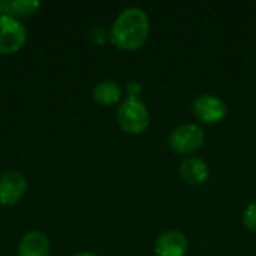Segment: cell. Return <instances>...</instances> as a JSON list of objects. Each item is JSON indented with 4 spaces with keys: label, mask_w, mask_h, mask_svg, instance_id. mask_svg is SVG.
I'll return each mask as SVG.
<instances>
[{
    "label": "cell",
    "mask_w": 256,
    "mask_h": 256,
    "mask_svg": "<svg viewBox=\"0 0 256 256\" xmlns=\"http://www.w3.org/2000/svg\"><path fill=\"white\" fill-rule=\"evenodd\" d=\"M93 98L100 105H114L122 98V87L112 80L100 81L93 90Z\"/></svg>",
    "instance_id": "30bf717a"
},
{
    "label": "cell",
    "mask_w": 256,
    "mask_h": 256,
    "mask_svg": "<svg viewBox=\"0 0 256 256\" xmlns=\"http://www.w3.org/2000/svg\"><path fill=\"white\" fill-rule=\"evenodd\" d=\"M27 40L26 27L9 15L0 16V54L8 56L20 51Z\"/></svg>",
    "instance_id": "277c9868"
},
{
    "label": "cell",
    "mask_w": 256,
    "mask_h": 256,
    "mask_svg": "<svg viewBox=\"0 0 256 256\" xmlns=\"http://www.w3.org/2000/svg\"><path fill=\"white\" fill-rule=\"evenodd\" d=\"M126 92H128V96L130 98H138L142 92V86L138 82V81H130L128 86H126Z\"/></svg>",
    "instance_id": "5bb4252c"
},
{
    "label": "cell",
    "mask_w": 256,
    "mask_h": 256,
    "mask_svg": "<svg viewBox=\"0 0 256 256\" xmlns=\"http://www.w3.org/2000/svg\"><path fill=\"white\" fill-rule=\"evenodd\" d=\"M204 130L201 126L186 123L176 128L168 138L170 147L180 154H192L198 152L204 144Z\"/></svg>",
    "instance_id": "3957f363"
},
{
    "label": "cell",
    "mask_w": 256,
    "mask_h": 256,
    "mask_svg": "<svg viewBox=\"0 0 256 256\" xmlns=\"http://www.w3.org/2000/svg\"><path fill=\"white\" fill-rule=\"evenodd\" d=\"M3 3H4V15H9L12 18L32 16L40 8V3L33 0H8Z\"/></svg>",
    "instance_id": "8fae6325"
},
{
    "label": "cell",
    "mask_w": 256,
    "mask_h": 256,
    "mask_svg": "<svg viewBox=\"0 0 256 256\" xmlns=\"http://www.w3.org/2000/svg\"><path fill=\"white\" fill-rule=\"evenodd\" d=\"M18 256H50V242L38 231L26 234L18 244Z\"/></svg>",
    "instance_id": "9c48e42d"
},
{
    "label": "cell",
    "mask_w": 256,
    "mask_h": 256,
    "mask_svg": "<svg viewBox=\"0 0 256 256\" xmlns=\"http://www.w3.org/2000/svg\"><path fill=\"white\" fill-rule=\"evenodd\" d=\"M150 32L147 14L141 8H128L116 18L110 38L118 50L134 51L141 48Z\"/></svg>",
    "instance_id": "6da1fadb"
},
{
    "label": "cell",
    "mask_w": 256,
    "mask_h": 256,
    "mask_svg": "<svg viewBox=\"0 0 256 256\" xmlns=\"http://www.w3.org/2000/svg\"><path fill=\"white\" fill-rule=\"evenodd\" d=\"M243 224L249 231L256 232V201L250 202L243 212Z\"/></svg>",
    "instance_id": "7c38bea8"
},
{
    "label": "cell",
    "mask_w": 256,
    "mask_h": 256,
    "mask_svg": "<svg viewBox=\"0 0 256 256\" xmlns=\"http://www.w3.org/2000/svg\"><path fill=\"white\" fill-rule=\"evenodd\" d=\"M180 176L189 184H202L210 177V168L204 159L188 156L180 162Z\"/></svg>",
    "instance_id": "ba28073f"
},
{
    "label": "cell",
    "mask_w": 256,
    "mask_h": 256,
    "mask_svg": "<svg viewBox=\"0 0 256 256\" xmlns=\"http://www.w3.org/2000/svg\"><path fill=\"white\" fill-rule=\"evenodd\" d=\"M194 114L204 123L222 122L228 112L226 104L214 94H201L194 100Z\"/></svg>",
    "instance_id": "5b68a950"
},
{
    "label": "cell",
    "mask_w": 256,
    "mask_h": 256,
    "mask_svg": "<svg viewBox=\"0 0 256 256\" xmlns=\"http://www.w3.org/2000/svg\"><path fill=\"white\" fill-rule=\"evenodd\" d=\"M74 256H98V255L90 254V252H80V254H76V255H74Z\"/></svg>",
    "instance_id": "9a60e30c"
},
{
    "label": "cell",
    "mask_w": 256,
    "mask_h": 256,
    "mask_svg": "<svg viewBox=\"0 0 256 256\" xmlns=\"http://www.w3.org/2000/svg\"><path fill=\"white\" fill-rule=\"evenodd\" d=\"M88 39H90L93 44L100 45V44H104V42L108 39V32H106L105 27H102V26H94V27H92L90 32H88Z\"/></svg>",
    "instance_id": "4fadbf2b"
},
{
    "label": "cell",
    "mask_w": 256,
    "mask_h": 256,
    "mask_svg": "<svg viewBox=\"0 0 256 256\" xmlns=\"http://www.w3.org/2000/svg\"><path fill=\"white\" fill-rule=\"evenodd\" d=\"M2 15H4V3H3V0H0V16Z\"/></svg>",
    "instance_id": "2e32d148"
},
{
    "label": "cell",
    "mask_w": 256,
    "mask_h": 256,
    "mask_svg": "<svg viewBox=\"0 0 256 256\" xmlns=\"http://www.w3.org/2000/svg\"><path fill=\"white\" fill-rule=\"evenodd\" d=\"M27 189L26 177L18 171H6L0 177V204L15 206Z\"/></svg>",
    "instance_id": "8992f818"
},
{
    "label": "cell",
    "mask_w": 256,
    "mask_h": 256,
    "mask_svg": "<svg viewBox=\"0 0 256 256\" xmlns=\"http://www.w3.org/2000/svg\"><path fill=\"white\" fill-rule=\"evenodd\" d=\"M117 123L126 134L138 135L144 132L150 123L147 105L138 98L128 96L117 110Z\"/></svg>",
    "instance_id": "7a4b0ae2"
},
{
    "label": "cell",
    "mask_w": 256,
    "mask_h": 256,
    "mask_svg": "<svg viewBox=\"0 0 256 256\" xmlns=\"http://www.w3.org/2000/svg\"><path fill=\"white\" fill-rule=\"evenodd\" d=\"M154 252L158 256H184L188 252V238L182 231H165L158 237Z\"/></svg>",
    "instance_id": "52a82bcc"
}]
</instances>
